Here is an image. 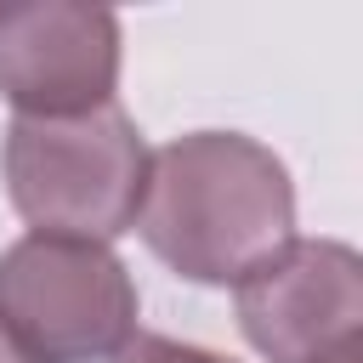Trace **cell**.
<instances>
[{"instance_id": "obj_2", "label": "cell", "mask_w": 363, "mask_h": 363, "mask_svg": "<svg viewBox=\"0 0 363 363\" xmlns=\"http://www.w3.org/2000/svg\"><path fill=\"white\" fill-rule=\"evenodd\" d=\"M147 159L153 153L119 102L74 119H11L0 142V176L11 210L34 233L91 244H108L136 227Z\"/></svg>"}, {"instance_id": "obj_1", "label": "cell", "mask_w": 363, "mask_h": 363, "mask_svg": "<svg viewBox=\"0 0 363 363\" xmlns=\"http://www.w3.org/2000/svg\"><path fill=\"white\" fill-rule=\"evenodd\" d=\"M142 244L187 284H238L295 238L289 164L244 130H193L147 159Z\"/></svg>"}, {"instance_id": "obj_3", "label": "cell", "mask_w": 363, "mask_h": 363, "mask_svg": "<svg viewBox=\"0 0 363 363\" xmlns=\"http://www.w3.org/2000/svg\"><path fill=\"white\" fill-rule=\"evenodd\" d=\"M136 312L142 295L108 244L23 233L0 250V329L28 363H108Z\"/></svg>"}, {"instance_id": "obj_5", "label": "cell", "mask_w": 363, "mask_h": 363, "mask_svg": "<svg viewBox=\"0 0 363 363\" xmlns=\"http://www.w3.org/2000/svg\"><path fill=\"white\" fill-rule=\"evenodd\" d=\"M119 85V17L74 0H0V96L17 119L108 108Z\"/></svg>"}, {"instance_id": "obj_7", "label": "cell", "mask_w": 363, "mask_h": 363, "mask_svg": "<svg viewBox=\"0 0 363 363\" xmlns=\"http://www.w3.org/2000/svg\"><path fill=\"white\" fill-rule=\"evenodd\" d=\"M357 357H363V340H352V346H340V352H329L323 363H357Z\"/></svg>"}, {"instance_id": "obj_6", "label": "cell", "mask_w": 363, "mask_h": 363, "mask_svg": "<svg viewBox=\"0 0 363 363\" xmlns=\"http://www.w3.org/2000/svg\"><path fill=\"white\" fill-rule=\"evenodd\" d=\"M108 363H238L233 352H216V346H193V340H176V335H130V346H119Z\"/></svg>"}, {"instance_id": "obj_8", "label": "cell", "mask_w": 363, "mask_h": 363, "mask_svg": "<svg viewBox=\"0 0 363 363\" xmlns=\"http://www.w3.org/2000/svg\"><path fill=\"white\" fill-rule=\"evenodd\" d=\"M0 363H28V357H23V352L6 340V329H0Z\"/></svg>"}, {"instance_id": "obj_4", "label": "cell", "mask_w": 363, "mask_h": 363, "mask_svg": "<svg viewBox=\"0 0 363 363\" xmlns=\"http://www.w3.org/2000/svg\"><path fill=\"white\" fill-rule=\"evenodd\" d=\"M233 306L267 363H323L363 340V255L340 238H284L233 284Z\"/></svg>"}]
</instances>
